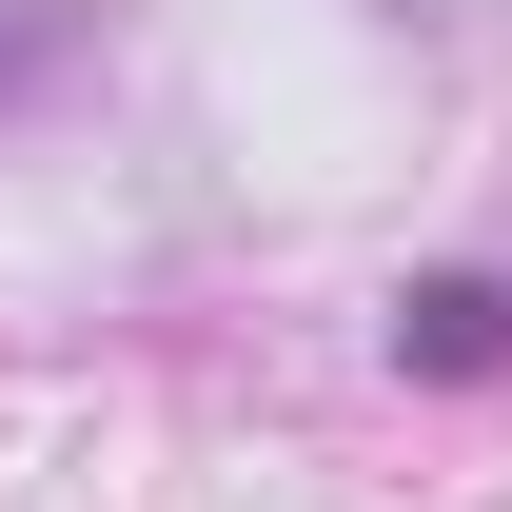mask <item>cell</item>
Segmentation results:
<instances>
[{"label":"cell","instance_id":"6da1fadb","mask_svg":"<svg viewBox=\"0 0 512 512\" xmlns=\"http://www.w3.org/2000/svg\"><path fill=\"white\" fill-rule=\"evenodd\" d=\"M394 375H512V276H414L394 296Z\"/></svg>","mask_w":512,"mask_h":512},{"label":"cell","instance_id":"7a4b0ae2","mask_svg":"<svg viewBox=\"0 0 512 512\" xmlns=\"http://www.w3.org/2000/svg\"><path fill=\"white\" fill-rule=\"evenodd\" d=\"M40 60H60V0H0V99H20Z\"/></svg>","mask_w":512,"mask_h":512}]
</instances>
